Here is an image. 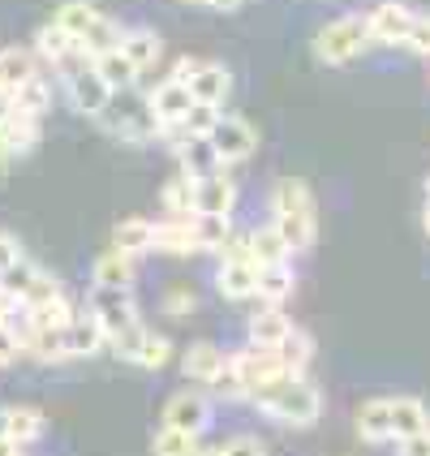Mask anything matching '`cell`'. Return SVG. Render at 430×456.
Masks as SVG:
<instances>
[{
  "mask_svg": "<svg viewBox=\"0 0 430 456\" xmlns=\"http://www.w3.org/2000/svg\"><path fill=\"white\" fill-rule=\"evenodd\" d=\"M48 431V418H44V409L35 405H9V439L18 444V448H30L35 439H44Z\"/></svg>",
  "mask_w": 430,
  "mask_h": 456,
  "instance_id": "cell-29",
  "label": "cell"
},
{
  "mask_svg": "<svg viewBox=\"0 0 430 456\" xmlns=\"http://www.w3.org/2000/svg\"><path fill=\"white\" fill-rule=\"evenodd\" d=\"M207 142L215 147L220 164H224V168H232V164H246V159L254 155V147H258V134H254L250 121H241V117H220V121H215V129L207 134Z\"/></svg>",
  "mask_w": 430,
  "mask_h": 456,
  "instance_id": "cell-8",
  "label": "cell"
},
{
  "mask_svg": "<svg viewBox=\"0 0 430 456\" xmlns=\"http://www.w3.org/2000/svg\"><path fill=\"white\" fill-rule=\"evenodd\" d=\"M357 435L366 444H387L392 439V396H375L357 409Z\"/></svg>",
  "mask_w": 430,
  "mask_h": 456,
  "instance_id": "cell-23",
  "label": "cell"
},
{
  "mask_svg": "<svg viewBox=\"0 0 430 456\" xmlns=\"http://www.w3.org/2000/svg\"><path fill=\"white\" fill-rule=\"evenodd\" d=\"M237 4H246V0H207V9H224V13H232Z\"/></svg>",
  "mask_w": 430,
  "mask_h": 456,
  "instance_id": "cell-54",
  "label": "cell"
},
{
  "mask_svg": "<svg viewBox=\"0 0 430 456\" xmlns=\"http://www.w3.org/2000/svg\"><path fill=\"white\" fill-rule=\"evenodd\" d=\"M422 224H426V237H430V199H426V216H422Z\"/></svg>",
  "mask_w": 430,
  "mask_h": 456,
  "instance_id": "cell-56",
  "label": "cell"
},
{
  "mask_svg": "<svg viewBox=\"0 0 430 456\" xmlns=\"http://www.w3.org/2000/svg\"><path fill=\"white\" fill-rule=\"evenodd\" d=\"M112 246L121 254H151L155 250V224L151 220H142V216H129V220H121V224L112 228Z\"/></svg>",
  "mask_w": 430,
  "mask_h": 456,
  "instance_id": "cell-26",
  "label": "cell"
},
{
  "mask_svg": "<svg viewBox=\"0 0 430 456\" xmlns=\"http://www.w3.org/2000/svg\"><path fill=\"white\" fill-rule=\"evenodd\" d=\"M401 456H430V431L401 439Z\"/></svg>",
  "mask_w": 430,
  "mask_h": 456,
  "instance_id": "cell-50",
  "label": "cell"
},
{
  "mask_svg": "<svg viewBox=\"0 0 430 456\" xmlns=\"http://www.w3.org/2000/svg\"><path fill=\"white\" fill-rule=\"evenodd\" d=\"M65 95H69L77 117H100L103 108H108V100H112V86L100 77L95 61H86L82 69H74V74L65 77Z\"/></svg>",
  "mask_w": 430,
  "mask_h": 456,
  "instance_id": "cell-9",
  "label": "cell"
},
{
  "mask_svg": "<svg viewBox=\"0 0 430 456\" xmlns=\"http://www.w3.org/2000/svg\"><path fill=\"white\" fill-rule=\"evenodd\" d=\"M215 121H220V108H211V103H194V108L181 117V126L190 129L194 138H207V134L215 129Z\"/></svg>",
  "mask_w": 430,
  "mask_h": 456,
  "instance_id": "cell-43",
  "label": "cell"
},
{
  "mask_svg": "<svg viewBox=\"0 0 430 456\" xmlns=\"http://www.w3.org/2000/svg\"><path fill=\"white\" fill-rule=\"evenodd\" d=\"M26 310H30V323L35 328H65V323L77 319L74 302L65 293H56V297H48V302H39V305H26Z\"/></svg>",
  "mask_w": 430,
  "mask_h": 456,
  "instance_id": "cell-37",
  "label": "cell"
},
{
  "mask_svg": "<svg viewBox=\"0 0 430 456\" xmlns=\"http://www.w3.org/2000/svg\"><path fill=\"white\" fill-rule=\"evenodd\" d=\"M121 48H126V56L147 74V69H155L159 65V56H164V39L155 35L151 26H126V39H121Z\"/></svg>",
  "mask_w": 430,
  "mask_h": 456,
  "instance_id": "cell-22",
  "label": "cell"
},
{
  "mask_svg": "<svg viewBox=\"0 0 430 456\" xmlns=\"http://www.w3.org/2000/svg\"><path fill=\"white\" fill-rule=\"evenodd\" d=\"M280 357H284V370H288V375H305V370H310V357H314L310 331H302V328L288 331L284 345H280Z\"/></svg>",
  "mask_w": 430,
  "mask_h": 456,
  "instance_id": "cell-34",
  "label": "cell"
},
{
  "mask_svg": "<svg viewBox=\"0 0 430 456\" xmlns=\"http://www.w3.org/2000/svg\"><path fill=\"white\" fill-rule=\"evenodd\" d=\"M215 293L224 302H250V297H258V263H250V258H220Z\"/></svg>",
  "mask_w": 430,
  "mask_h": 456,
  "instance_id": "cell-12",
  "label": "cell"
},
{
  "mask_svg": "<svg viewBox=\"0 0 430 456\" xmlns=\"http://www.w3.org/2000/svg\"><path fill=\"white\" fill-rule=\"evenodd\" d=\"M164 427L203 435L207 427H211V396H207V392H177V396H168V405H164Z\"/></svg>",
  "mask_w": 430,
  "mask_h": 456,
  "instance_id": "cell-11",
  "label": "cell"
},
{
  "mask_svg": "<svg viewBox=\"0 0 430 456\" xmlns=\"http://www.w3.org/2000/svg\"><path fill=\"white\" fill-rule=\"evenodd\" d=\"M426 199H430V177H426Z\"/></svg>",
  "mask_w": 430,
  "mask_h": 456,
  "instance_id": "cell-57",
  "label": "cell"
},
{
  "mask_svg": "<svg viewBox=\"0 0 430 456\" xmlns=\"http://www.w3.org/2000/svg\"><path fill=\"white\" fill-rule=\"evenodd\" d=\"M13 456H26V452H22V448H18V452H13Z\"/></svg>",
  "mask_w": 430,
  "mask_h": 456,
  "instance_id": "cell-58",
  "label": "cell"
},
{
  "mask_svg": "<svg viewBox=\"0 0 430 456\" xmlns=\"http://www.w3.org/2000/svg\"><path fill=\"white\" fill-rule=\"evenodd\" d=\"M95 121H100L112 138H121V142H155V138H159V121H155V112H151V95H138L134 86H129V91H112L108 108H103Z\"/></svg>",
  "mask_w": 430,
  "mask_h": 456,
  "instance_id": "cell-3",
  "label": "cell"
},
{
  "mask_svg": "<svg viewBox=\"0 0 430 456\" xmlns=\"http://www.w3.org/2000/svg\"><path fill=\"white\" fill-rule=\"evenodd\" d=\"M18 258H22V246H18V237L0 232V272H4V267H13Z\"/></svg>",
  "mask_w": 430,
  "mask_h": 456,
  "instance_id": "cell-48",
  "label": "cell"
},
{
  "mask_svg": "<svg viewBox=\"0 0 430 456\" xmlns=\"http://www.w3.org/2000/svg\"><path fill=\"white\" fill-rule=\"evenodd\" d=\"M293 331V319L280 310V305H258V314L246 328V345H258V349H280L284 336Z\"/></svg>",
  "mask_w": 430,
  "mask_h": 456,
  "instance_id": "cell-16",
  "label": "cell"
},
{
  "mask_svg": "<svg viewBox=\"0 0 430 456\" xmlns=\"http://www.w3.org/2000/svg\"><path fill=\"white\" fill-rule=\"evenodd\" d=\"M426 431H430V427H426Z\"/></svg>",
  "mask_w": 430,
  "mask_h": 456,
  "instance_id": "cell-59",
  "label": "cell"
},
{
  "mask_svg": "<svg viewBox=\"0 0 430 456\" xmlns=\"http://www.w3.org/2000/svg\"><path fill=\"white\" fill-rule=\"evenodd\" d=\"M100 18H103V13L95 9V4H91V0H65V4H56V13H52V22L65 26L77 44L86 39V30L100 22Z\"/></svg>",
  "mask_w": 430,
  "mask_h": 456,
  "instance_id": "cell-31",
  "label": "cell"
},
{
  "mask_svg": "<svg viewBox=\"0 0 430 456\" xmlns=\"http://www.w3.org/2000/svg\"><path fill=\"white\" fill-rule=\"evenodd\" d=\"M190 108H194V95H190V86L177 82V77H164V82L151 91V112H155V121H159V126L181 121Z\"/></svg>",
  "mask_w": 430,
  "mask_h": 456,
  "instance_id": "cell-17",
  "label": "cell"
},
{
  "mask_svg": "<svg viewBox=\"0 0 430 456\" xmlns=\"http://www.w3.org/2000/svg\"><path fill=\"white\" fill-rule=\"evenodd\" d=\"M272 224L284 232V241L293 246V254L314 246V237H319V207H314V194H310L305 181L297 177L276 181V190H272Z\"/></svg>",
  "mask_w": 430,
  "mask_h": 456,
  "instance_id": "cell-2",
  "label": "cell"
},
{
  "mask_svg": "<svg viewBox=\"0 0 430 456\" xmlns=\"http://www.w3.org/2000/svg\"><path fill=\"white\" fill-rule=\"evenodd\" d=\"M228 91H232V74H228L224 65H215V61H203V65H199V74L190 77V95H194V103L224 108Z\"/></svg>",
  "mask_w": 430,
  "mask_h": 456,
  "instance_id": "cell-19",
  "label": "cell"
},
{
  "mask_svg": "<svg viewBox=\"0 0 430 456\" xmlns=\"http://www.w3.org/2000/svg\"><path fill=\"white\" fill-rule=\"evenodd\" d=\"M237 370H241V383H246V392H258V387H267V383H276L280 375H288L284 370V357L280 349H258V345H246V349H237Z\"/></svg>",
  "mask_w": 430,
  "mask_h": 456,
  "instance_id": "cell-10",
  "label": "cell"
},
{
  "mask_svg": "<svg viewBox=\"0 0 430 456\" xmlns=\"http://www.w3.org/2000/svg\"><path fill=\"white\" fill-rule=\"evenodd\" d=\"M91 314H95V319L103 323V331H108V340L142 323L134 289H100V284H95V293H91Z\"/></svg>",
  "mask_w": 430,
  "mask_h": 456,
  "instance_id": "cell-6",
  "label": "cell"
},
{
  "mask_svg": "<svg viewBox=\"0 0 430 456\" xmlns=\"http://www.w3.org/2000/svg\"><path fill=\"white\" fill-rule=\"evenodd\" d=\"M91 276H95L100 289H129V284H134V254H121L112 246L108 254L95 258V272H91Z\"/></svg>",
  "mask_w": 430,
  "mask_h": 456,
  "instance_id": "cell-28",
  "label": "cell"
},
{
  "mask_svg": "<svg viewBox=\"0 0 430 456\" xmlns=\"http://www.w3.org/2000/svg\"><path fill=\"white\" fill-rule=\"evenodd\" d=\"M220 366H224V349L220 345H211V340H194L185 354H181V375L190 383H207L220 375Z\"/></svg>",
  "mask_w": 430,
  "mask_h": 456,
  "instance_id": "cell-18",
  "label": "cell"
},
{
  "mask_svg": "<svg viewBox=\"0 0 430 456\" xmlns=\"http://www.w3.org/2000/svg\"><path fill=\"white\" fill-rule=\"evenodd\" d=\"M121 39H126V26L121 22H112L108 13H103L100 22L86 30V39H82V52L95 61V56H103V52H112V48H121Z\"/></svg>",
  "mask_w": 430,
  "mask_h": 456,
  "instance_id": "cell-36",
  "label": "cell"
},
{
  "mask_svg": "<svg viewBox=\"0 0 430 456\" xmlns=\"http://www.w3.org/2000/svg\"><path fill=\"white\" fill-rule=\"evenodd\" d=\"M74 52H82V44H77V39L69 35V30H65V26L44 22L39 30H35V56H39V61H48L52 69H56L61 61H69Z\"/></svg>",
  "mask_w": 430,
  "mask_h": 456,
  "instance_id": "cell-21",
  "label": "cell"
},
{
  "mask_svg": "<svg viewBox=\"0 0 430 456\" xmlns=\"http://www.w3.org/2000/svg\"><path fill=\"white\" fill-rule=\"evenodd\" d=\"M13 159V147H9V138H4V126H0V168Z\"/></svg>",
  "mask_w": 430,
  "mask_h": 456,
  "instance_id": "cell-53",
  "label": "cell"
},
{
  "mask_svg": "<svg viewBox=\"0 0 430 456\" xmlns=\"http://www.w3.org/2000/svg\"><path fill=\"white\" fill-rule=\"evenodd\" d=\"M405 48L413 52V56H426L430 61V13H418V18H413V26H409V35H405Z\"/></svg>",
  "mask_w": 430,
  "mask_h": 456,
  "instance_id": "cell-45",
  "label": "cell"
},
{
  "mask_svg": "<svg viewBox=\"0 0 430 456\" xmlns=\"http://www.w3.org/2000/svg\"><path fill=\"white\" fill-rule=\"evenodd\" d=\"M0 289H4L18 305H39V302H48V297H56V293H65V289H61L48 272H39L26 254L13 263V267L0 272Z\"/></svg>",
  "mask_w": 430,
  "mask_h": 456,
  "instance_id": "cell-5",
  "label": "cell"
},
{
  "mask_svg": "<svg viewBox=\"0 0 430 456\" xmlns=\"http://www.w3.org/2000/svg\"><path fill=\"white\" fill-rule=\"evenodd\" d=\"M155 254H168V258H194V254H203L199 232H194V216H164L155 224Z\"/></svg>",
  "mask_w": 430,
  "mask_h": 456,
  "instance_id": "cell-13",
  "label": "cell"
},
{
  "mask_svg": "<svg viewBox=\"0 0 430 456\" xmlns=\"http://www.w3.org/2000/svg\"><path fill=\"white\" fill-rule=\"evenodd\" d=\"M159 310H164L168 319H181V314H194V310H199V297H194V293H190L185 284H173V289L164 293Z\"/></svg>",
  "mask_w": 430,
  "mask_h": 456,
  "instance_id": "cell-44",
  "label": "cell"
},
{
  "mask_svg": "<svg viewBox=\"0 0 430 456\" xmlns=\"http://www.w3.org/2000/svg\"><path fill=\"white\" fill-rule=\"evenodd\" d=\"M194 232H199L203 254H215L232 237V216H194Z\"/></svg>",
  "mask_w": 430,
  "mask_h": 456,
  "instance_id": "cell-39",
  "label": "cell"
},
{
  "mask_svg": "<svg viewBox=\"0 0 430 456\" xmlns=\"http://www.w3.org/2000/svg\"><path fill=\"white\" fill-rule=\"evenodd\" d=\"M194 211L199 216H232L237 211V181L224 168L211 177H194Z\"/></svg>",
  "mask_w": 430,
  "mask_h": 456,
  "instance_id": "cell-14",
  "label": "cell"
},
{
  "mask_svg": "<svg viewBox=\"0 0 430 456\" xmlns=\"http://www.w3.org/2000/svg\"><path fill=\"white\" fill-rule=\"evenodd\" d=\"M44 117H35V112H26V108H13L0 126H4V138H9V147H13V155H26L35 142H39V134H44V126H39Z\"/></svg>",
  "mask_w": 430,
  "mask_h": 456,
  "instance_id": "cell-27",
  "label": "cell"
},
{
  "mask_svg": "<svg viewBox=\"0 0 430 456\" xmlns=\"http://www.w3.org/2000/svg\"><path fill=\"white\" fill-rule=\"evenodd\" d=\"M168 362H173V340L159 336V331H147V336H142V349L134 357V366H142V370H164Z\"/></svg>",
  "mask_w": 430,
  "mask_h": 456,
  "instance_id": "cell-41",
  "label": "cell"
},
{
  "mask_svg": "<svg viewBox=\"0 0 430 456\" xmlns=\"http://www.w3.org/2000/svg\"><path fill=\"white\" fill-rule=\"evenodd\" d=\"M95 69H100V77L112 91H129L142 77V69L126 56V48H112V52H103V56H95Z\"/></svg>",
  "mask_w": 430,
  "mask_h": 456,
  "instance_id": "cell-30",
  "label": "cell"
},
{
  "mask_svg": "<svg viewBox=\"0 0 430 456\" xmlns=\"http://www.w3.org/2000/svg\"><path fill=\"white\" fill-rule=\"evenodd\" d=\"M194 456H224V448H199Z\"/></svg>",
  "mask_w": 430,
  "mask_h": 456,
  "instance_id": "cell-55",
  "label": "cell"
},
{
  "mask_svg": "<svg viewBox=\"0 0 430 456\" xmlns=\"http://www.w3.org/2000/svg\"><path fill=\"white\" fill-rule=\"evenodd\" d=\"M181 159V173H190V177H211V173H220L224 164H220V155L215 147L207 142V138H190L185 142V151L177 155Z\"/></svg>",
  "mask_w": 430,
  "mask_h": 456,
  "instance_id": "cell-33",
  "label": "cell"
},
{
  "mask_svg": "<svg viewBox=\"0 0 430 456\" xmlns=\"http://www.w3.org/2000/svg\"><path fill=\"white\" fill-rule=\"evenodd\" d=\"M142 336H147V328L138 323V328L121 331V336H112V349H117V357H126V362H134L138 357V349H142Z\"/></svg>",
  "mask_w": 430,
  "mask_h": 456,
  "instance_id": "cell-47",
  "label": "cell"
},
{
  "mask_svg": "<svg viewBox=\"0 0 430 456\" xmlns=\"http://www.w3.org/2000/svg\"><path fill=\"white\" fill-rule=\"evenodd\" d=\"M220 448H224V456H267V444L258 435H232Z\"/></svg>",
  "mask_w": 430,
  "mask_h": 456,
  "instance_id": "cell-46",
  "label": "cell"
},
{
  "mask_svg": "<svg viewBox=\"0 0 430 456\" xmlns=\"http://www.w3.org/2000/svg\"><path fill=\"white\" fill-rule=\"evenodd\" d=\"M250 258L258 267L288 263V258H293V246L284 241V232H280L276 224H258V228H250Z\"/></svg>",
  "mask_w": 430,
  "mask_h": 456,
  "instance_id": "cell-24",
  "label": "cell"
},
{
  "mask_svg": "<svg viewBox=\"0 0 430 456\" xmlns=\"http://www.w3.org/2000/svg\"><path fill=\"white\" fill-rule=\"evenodd\" d=\"M418 18V9H409L405 0H383L366 13V30H370V44H383V48H405L409 26Z\"/></svg>",
  "mask_w": 430,
  "mask_h": 456,
  "instance_id": "cell-7",
  "label": "cell"
},
{
  "mask_svg": "<svg viewBox=\"0 0 430 456\" xmlns=\"http://www.w3.org/2000/svg\"><path fill=\"white\" fill-rule=\"evenodd\" d=\"M18 444L9 439V405H0V456H13Z\"/></svg>",
  "mask_w": 430,
  "mask_h": 456,
  "instance_id": "cell-51",
  "label": "cell"
},
{
  "mask_svg": "<svg viewBox=\"0 0 430 456\" xmlns=\"http://www.w3.org/2000/svg\"><path fill=\"white\" fill-rule=\"evenodd\" d=\"M430 427V413L418 396H392V439L401 444L409 435H422Z\"/></svg>",
  "mask_w": 430,
  "mask_h": 456,
  "instance_id": "cell-25",
  "label": "cell"
},
{
  "mask_svg": "<svg viewBox=\"0 0 430 456\" xmlns=\"http://www.w3.org/2000/svg\"><path fill=\"white\" fill-rule=\"evenodd\" d=\"M199 65H203L199 56H181V61H177V69H173V77H177V82H185V86H190V77L199 74Z\"/></svg>",
  "mask_w": 430,
  "mask_h": 456,
  "instance_id": "cell-52",
  "label": "cell"
},
{
  "mask_svg": "<svg viewBox=\"0 0 430 456\" xmlns=\"http://www.w3.org/2000/svg\"><path fill=\"white\" fill-rule=\"evenodd\" d=\"M159 203H164V216H199L194 211V177L190 173L173 177L159 190Z\"/></svg>",
  "mask_w": 430,
  "mask_h": 456,
  "instance_id": "cell-35",
  "label": "cell"
},
{
  "mask_svg": "<svg viewBox=\"0 0 430 456\" xmlns=\"http://www.w3.org/2000/svg\"><path fill=\"white\" fill-rule=\"evenodd\" d=\"M250 401L263 418L284 422V427H314L319 413H323V392L305 375H280L276 383L258 387Z\"/></svg>",
  "mask_w": 430,
  "mask_h": 456,
  "instance_id": "cell-1",
  "label": "cell"
},
{
  "mask_svg": "<svg viewBox=\"0 0 430 456\" xmlns=\"http://www.w3.org/2000/svg\"><path fill=\"white\" fill-rule=\"evenodd\" d=\"M13 95H18V108L35 112V117H44V112L52 108V82L44 74H35V77H26Z\"/></svg>",
  "mask_w": 430,
  "mask_h": 456,
  "instance_id": "cell-40",
  "label": "cell"
},
{
  "mask_svg": "<svg viewBox=\"0 0 430 456\" xmlns=\"http://www.w3.org/2000/svg\"><path fill=\"white\" fill-rule=\"evenodd\" d=\"M297 289V272L293 263H272V267H258V305H284Z\"/></svg>",
  "mask_w": 430,
  "mask_h": 456,
  "instance_id": "cell-20",
  "label": "cell"
},
{
  "mask_svg": "<svg viewBox=\"0 0 430 456\" xmlns=\"http://www.w3.org/2000/svg\"><path fill=\"white\" fill-rule=\"evenodd\" d=\"M211 392L220 396V401H250V392H246V383H241V370H237V357L224 354V366H220V375L211 379Z\"/></svg>",
  "mask_w": 430,
  "mask_h": 456,
  "instance_id": "cell-42",
  "label": "cell"
},
{
  "mask_svg": "<svg viewBox=\"0 0 430 456\" xmlns=\"http://www.w3.org/2000/svg\"><path fill=\"white\" fill-rule=\"evenodd\" d=\"M370 48V30H366V18H336L328 22L319 35H314V56L323 65H349L353 56Z\"/></svg>",
  "mask_w": 430,
  "mask_h": 456,
  "instance_id": "cell-4",
  "label": "cell"
},
{
  "mask_svg": "<svg viewBox=\"0 0 430 456\" xmlns=\"http://www.w3.org/2000/svg\"><path fill=\"white\" fill-rule=\"evenodd\" d=\"M108 345V331L95 314H77L74 323L61 328V349H65V362L69 357H95Z\"/></svg>",
  "mask_w": 430,
  "mask_h": 456,
  "instance_id": "cell-15",
  "label": "cell"
},
{
  "mask_svg": "<svg viewBox=\"0 0 430 456\" xmlns=\"http://www.w3.org/2000/svg\"><path fill=\"white\" fill-rule=\"evenodd\" d=\"M39 74V56H35V48H0V77H4V86L9 91H18L26 77Z\"/></svg>",
  "mask_w": 430,
  "mask_h": 456,
  "instance_id": "cell-32",
  "label": "cell"
},
{
  "mask_svg": "<svg viewBox=\"0 0 430 456\" xmlns=\"http://www.w3.org/2000/svg\"><path fill=\"white\" fill-rule=\"evenodd\" d=\"M151 452L155 456H194L199 452V435L177 431V427H159L151 439Z\"/></svg>",
  "mask_w": 430,
  "mask_h": 456,
  "instance_id": "cell-38",
  "label": "cell"
},
{
  "mask_svg": "<svg viewBox=\"0 0 430 456\" xmlns=\"http://www.w3.org/2000/svg\"><path fill=\"white\" fill-rule=\"evenodd\" d=\"M22 354V345H18V336H13V331L4 328V323H0V366H9V362H13V357Z\"/></svg>",
  "mask_w": 430,
  "mask_h": 456,
  "instance_id": "cell-49",
  "label": "cell"
}]
</instances>
